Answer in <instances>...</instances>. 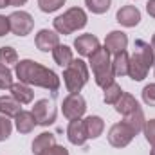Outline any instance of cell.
Returning <instances> with one entry per match:
<instances>
[{
  "label": "cell",
  "instance_id": "1",
  "mask_svg": "<svg viewBox=\"0 0 155 155\" xmlns=\"http://www.w3.org/2000/svg\"><path fill=\"white\" fill-rule=\"evenodd\" d=\"M15 74L25 85L41 87V88H47L51 92H56L60 88V78H58V74L54 71L43 67L38 61H33V60L18 61L16 67H15Z\"/></svg>",
  "mask_w": 155,
  "mask_h": 155
},
{
  "label": "cell",
  "instance_id": "2",
  "mask_svg": "<svg viewBox=\"0 0 155 155\" xmlns=\"http://www.w3.org/2000/svg\"><path fill=\"white\" fill-rule=\"evenodd\" d=\"M90 69L94 72V81L97 87L107 88L108 85L114 83V69L110 61V52L105 47H99L92 56H90Z\"/></svg>",
  "mask_w": 155,
  "mask_h": 155
},
{
  "label": "cell",
  "instance_id": "3",
  "mask_svg": "<svg viewBox=\"0 0 155 155\" xmlns=\"http://www.w3.org/2000/svg\"><path fill=\"white\" fill-rule=\"evenodd\" d=\"M52 25L58 35H72L74 31H79L87 25V13L81 7H71L63 15L56 16Z\"/></svg>",
  "mask_w": 155,
  "mask_h": 155
},
{
  "label": "cell",
  "instance_id": "4",
  "mask_svg": "<svg viewBox=\"0 0 155 155\" xmlns=\"http://www.w3.org/2000/svg\"><path fill=\"white\" fill-rule=\"evenodd\" d=\"M88 81V67L83 60H72L63 71V83L71 94H79Z\"/></svg>",
  "mask_w": 155,
  "mask_h": 155
},
{
  "label": "cell",
  "instance_id": "5",
  "mask_svg": "<svg viewBox=\"0 0 155 155\" xmlns=\"http://www.w3.org/2000/svg\"><path fill=\"white\" fill-rule=\"evenodd\" d=\"M9 27L13 35L27 36L35 27V20L27 11H15L13 15H9Z\"/></svg>",
  "mask_w": 155,
  "mask_h": 155
},
{
  "label": "cell",
  "instance_id": "6",
  "mask_svg": "<svg viewBox=\"0 0 155 155\" xmlns=\"http://www.w3.org/2000/svg\"><path fill=\"white\" fill-rule=\"evenodd\" d=\"M134 135L135 134L132 132V128L124 121H121V123L112 124V128L108 130V143L114 148H124V146H128L132 143Z\"/></svg>",
  "mask_w": 155,
  "mask_h": 155
},
{
  "label": "cell",
  "instance_id": "7",
  "mask_svg": "<svg viewBox=\"0 0 155 155\" xmlns=\"http://www.w3.org/2000/svg\"><path fill=\"white\" fill-rule=\"evenodd\" d=\"M31 112H33V116H35V119H36V123L40 126H49V124H52L56 121V107L49 99L36 101Z\"/></svg>",
  "mask_w": 155,
  "mask_h": 155
},
{
  "label": "cell",
  "instance_id": "8",
  "mask_svg": "<svg viewBox=\"0 0 155 155\" xmlns=\"http://www.w3.org/2000/svg\"><path fill=\"white\" fill-rule=\"evenodd\" d=\"M61 110H63V116L67 119H79L87 112V101L83 99L81 94H69L63 99Z\"/></svg>",
  "mask_w": 155,
  "mask_h": 155
},
{
  "label": "cell",
  "instance_id": "9",
  "mask_svg": "<svg viewBox=\"0 0 155 155\" xmlns=\"http://www.w3.org/2000/svg\"><path fill=\"white\" fill-rule=\"evenodd\" d=\"M99 47H101V45H99V40L96 38L94 35H90V33L81 35V36H78V38L74 40V49L78 51V54L87 56V58H90Z\"/></svg>",
  "mask_w": 155,
  "mask_h": 155
},
{
  "label": "cell",
  "instance_id": "10",
  "mask_svg": "<svg viewBox=\"0 0 155 155\" xmlns=\"http://www.w3.org/2000/svg\"><path fill=\"white\" fill-rule=\"evenodd\" d=\"M116 20L123 27H135L141 22V11L135 5H123L117 11Z\"/></svg>",
  "mask_w": 155,
  "mask_h": 155
},
{
  "label": "cell",
  "instance_id": "11",
  "mask_svg": "<svg viewBox=\"0 0 155 155\" xmlns=\"http://www.w3.org/2000/svg\"><path fill=\"white\" fill-rule=\"evenodd\" d=\"M35 43L41 52H49V51H52L54 47L60 45V35L56 31L41 29V31H38V35L35 38Z\"/></svg>",
  "mask_w": 155,
  "mask_h": 155
},
{
  "label": "cell",
  "instance_id": "12",
  "mask_svg": "<svg viewBox=\"0 0 155 155\" xmlns=\"http://www.w3.org/2000/svg\"><path fill=\"white\" fill-rule=\"evenodd\" d=\"M67 137H69V141L72 143V144H76V146H83L85 143H87V132H85V123H83V119L79 117V119H71V123H69V128H67Z\"/></svg>",
  "mask_w": 155,
  "mask_h": 155
},
{
  "label": "cell",
  "instance_id": "13",
  "mask_svg": "<svg viewBox=\"0 0 155 155\" xmlns=\"http://www.w3.org/2000/svg\"><path fill=\"white\" fill-rule=\"evenodd\" d=\"M126 45H128V36L123 33V31H112L107 40H105V49L110 52V54H119V52H123L124 49H126Z\"/></svg>",
  "mask_w": 155,
  "mask_h": 155
},
{
  "label": "cell",
  "instance_id": "14",
  "mask_svg": "<svg viewBox=\"0 0 155 155\" xmlns=\"http://www.w3.org/2000/svg\"><path fill=\"white\" fill-rule=\"evenodd\" d=\"M134 54H135L148 69L153 67L155 52H153V49H152V45H150L148 41H144V40H135V43H134Z\"/></svg>",
  "mask_w": 155,
  "mask_h": 155
},
{
  "label": "cell",
  "instance_id": "15",
  "mask_svg": "<svg viewBox=\"0 0 155 155\" xmlns=\"http://www.w3.org/2000/svg\"><path fill=\"white\" fill-rule=\"evenodd\" d=\"M11 96L20 103V105H29L31 101H33V97H35V92H33V88L29 87V85H25V83H22V81H18V83H13L11 85Z\"/></svg>",
  "mask_w": 155,
  "mask_h": 155
},
{
  "label": "cell",
  "instance_id": "16",
  "mask_svg": "<svg viewBox=\"0 0 155 155\" xmlns=\"http://www.w3.org/2000/svg\"><path fill=\"white\" fill-rule=\"evenodd\" d=\"M36 124H38V123H36V119L33 116V112L22 110L20 114L15 116V126H16V130H18L20 134H31Z\"/></svg>",
  "mask_w": 155,
  "mask_h": 155
},
{
  "label": "cell",
  "instance_id": "17",
  "mask_svg": "<svg viewBox=\"0 0 155 155\" xmlns=\"http://www.w3.org/2000/svg\"><path fill=\"white\" fill-rule=\"evenodd\" d=\"M114 107H116L117 114H121V116H128V114H132V112H135V110L139 108V103H137V99H135L132 94L123 92L121 97H119V101H117Z\"/></svg>",
  "mask_w": 155,
  "mask_h": 155
},
{
  "label": "cell",
  "instance_id": "18",
  "mask_svg": "<svg viewBox=\"0 0 155 155\" xmlns=\"http://www.w3.org/2000/svg\"><path fill=\"white\" fill-rule=\"evenodd\" d=\"M83 123H85V132L88 139H97L105 130V121L99 116H88L87 119H83Z\"/></svg>",
  "mask_w": 155,
  "mask_h": 155
},
{
  "label": "cell",
  "instance_id": "19",
  "mask_svg": "<svg viewBox=\"0 0 155 155\" xmlns=\"http://www.w3.org/2000/svg\"><path fill=\"white\" fill-rule=\"evenodd\" d=\"M148 67L135 56V54H132L130 56V63H128V76L132 78L134 81H143L146 74H148Z\"/></svg>",
  "mask_w": 155,
  "mask_h": 155
},
{
  "label": "cell",
  "instance_id": "20",
  "mask_svg": "<svg viewBox=\"0 0 155 155\" xmlns=\"http://www.w3.org/2000/svg\"><path fill=\"white\" fill-rule=\"evenodd\" d=\"M56 144V137H54V134H51V132H43V134H40L38 137L33 141V153L35 155H41L45 150H49L51 146H54Z\"/></svg>",
  "mask_w": 155,
  "mask_h": 155
},
{
  "label": "cell",
  "instance_id": "21",
  "mask_svg": "<svg viewBox=\"0 0 155 155\" xmlns=\"http://www.w3.org/2000/svg\"><path fill=\"white\" fill-rule=\"evenodd\" d=\"M20 112H22V107L13 96H2L0 97V116L15 117Z\"/></svg>",
  "mask_w": 155,
  "mask_h": 155
},
{
  "label": "cell",
  "instance_id": "22",
  "mask_svg": "<svg viewBox=\"0 0 155 155\" xmlns=\"http://www.w3.org/2000/svg\"><path fill=\"white\" fill-rule=\"evenodd\" d=\"M52 58H54V61H56L60 67H69L71 61L74 60L72 49H71L69 45H61V43H60L58 47L52 49Z\"/></svg>",
  "mask_w": 155,
  "mask_h": 155
},
{
  "label": "cell",
  "instance_id": "23",
  "mask_svg": "<svg viewBox=\"0 0 155 155\" xmlns=\"http://www.w3.org/2000/svg\"><path fill=\"white\" fill-rule=\"evenodd\" d=\"M124 123L132 128V132H134L135 135H137L139 132H143V130H144V124H146V119H144V112L141 110V107H139L135 112L124 116Z\"/></svg>",
  "mask_w": 155,
  "mask_h": 155
},
{
  "label": "cell",
  "instance_id": "24",
  "mask_svg": "<svg viewBox=\"0 0 155 155\" xmlns=\"http://www.w3.org/2000/svg\"><path fill=\"white\" fill-rule=\"evenodd\" d=\"M128 63H130V56L126 54V51L116 54L114 60H112L114 74H116V76H126V74H128Z\"/></svg>",
  "mask_w": 155,
  "mask_h": 155
},
{
  "label": "cell",
  "instance_id": "25",
  "mask_svg": "<svg viewBox=\"0 0 155 155\" xmlns=\"http://www.w3.org/2000/svg\"><path fill=\"white\" fill-rule=\"evenodd\" d=\"M18 63V54L13 47H0V65L11 67Z\"/></svg>",
  "mask_w": 155,
  "mask_h": 155
},
{
  "label": "cell",
  "instance_id": "26",
  "mask_svg": "<svg viewBox=\"0 0 155 155\" xmlns=\"http://www.w3.org/2000/svg\"><path fill=\"white\" fill-rule=\"evenodd\" d=\"M103 90H105L103 99H105V103H107V105H116L117 101H119V97H121V94H123L121 87L117 85L116 81H114L112 85H108L107 88H103Z\"/></svg>",
  "mask_w": 155,
  "mask_h": 155
},
{
  "label": "cell",
  "instance_id": "27",
  "mask_svg": "<svg viewBox=\"0 0 155 155\" xmlns=\"http://www.w3.org/2000/svg\"><path fill=\"white\" fill-rule=\"evenodd\" d=\"M112 0H85V5L88 7V11H92L94 15H103L110 9Z\"/></svg>",
  "mask_w": 155,
  "mask_h": 155
},
{
  "label": "cell",
  "instance_id": "28",
  "mask_svg": "<svg viewBox=\"0 0 155 155\" xmlns=\"http://www.w3.org/2000/svg\"><path fill=\"white\" fill-rule=\"evenodd\" d=\"M13 85V72L9 67L5 65H0V90H5V88H11Z\"/></svg>",
  "mask_w": 155,
  "mask_h": 155
},
{
  "label": "cell",
  "instance_id": "29",
  "mask_svg": "<svg viewBox=\"0 0 155 155\" xmlns=\"http://www.w3.org/2000/svg\"><path fill=\"white\" fill-rule=\"evenodd\" d=\"M38 5L43 13H54L61 5H65V0H40Z\"/></svg>",
  "mask_w": 155,
  "mask_h": 155
},
{
  "label": "cell",
  "instance_id": "30",
  "mask_svg": "<svg viewBox=\"0 0 155 155\" xmlns=\"http://www.w3.org/2000/svg\"><path fill=\"white\" fill-rule=\"evenodd\" d=\"M11 132H13V123L9 121V117L0 116V141L9 139Z\"/></svg>",
  "mask_w": 155,
  "mask_h": 155
},
{
  "label": "cell",
  "instance_id": "31",
  "mask_svg": "<svg viewBox=\"0 0 155 155\" xmlns=\"http://www.w3.org/2000/svg\"><path fill=\"white\" fill-rule=\"evenodd\" d=\"M143 101H144L148 107H155V83L146 85V87L143 88Z\"/></svg>",
  "mask_w": 155,
  "mask_h": 155
},
{
  "label": "cell",
  "instance_id": "32",
  "mask_svg": "<svg viewBox=\"0 0 155 155\" xmlns=\"http://www.w3.org/2000/svg\"><path fill=\"white\" fill-rule=\"evenodd\" d=\"M144 137H146V141L152 144L155 148V119H150V121H146V124H144Z\"/></svg>",
  "mask_w": 155,
  "mask_h": 155
},
{
  "label": "cell",
  "instance_id": "33",
  "mask_svg": "<svg viewBox=\"0 0 155 155\" xmlns=\"http://www.w3.org/2000/svg\"><path fill=\"white\" fill-rule=\"evenodd\" d=\"M41 155H69V150L65 146H60V144H54L51 146L49 150H45Z\"/></svg>",
  "mask_w": 155,
  "mask_h": 155
},
{
  "label": "cell",
  "instance_id": "34",
  "mask_svg": "<svg viewBox=\"0 0 155 155\" xmlns=\"http://www.w3.org/2000/svg\"><path fill=\"white\" fill-rule=\"evenodd\" d=\"M9 31H11V27H9V16H2L0 15V36H5Z\"/></svg>",
  "mask_w": 155,
  "mask_h": 155
},
{
  "label": "cell",
  "instance_id": "35",
  "mask_svg": "<svg viewBox=\"0 0 155 155\" xmlns=\"http://www.w3.org/2000/svg\"><path fill=\"white\" fill-rule=\"evenodd\" d=\"M146 11H148V15L155 18V0H148V4H146Z\"/></svg>",
  "mask_w": 155,
  "mask_h": 155
},
{
  "label": "cell",
  "instance_id": "36",
  "mask_svg": "<svg viewBox=\"0 0 155 155\" xmlns=\"http://www.w3.org/2000/svg\"><path fill=\"white\" fill-rule=\"evenodd\" d=\"M27 0H9V5H15V7H18V5H24Z\"/></svg>",
  "mask_w": 155,
  "mask_h": 155
},
{
  "label": "cell",
  "instance_id": "37",
  "mask_svg": "<svg viewBox=\"0 0 155 155\" xmlns=\"http://www.w3.org/2000/svg\"><path fill=\"white\" fill-rule=\"evenodd\" d=\"M5 5H9V0H0V9L5 7Z\"/></svg>",
  "mask_w": 155,
  "mask_h": 155
},
{
  "label": "cell",
  "instance_id": "38",
  "mask_svg": "<svg viewBox=\"0 0 155 155\" xmlns=\"http://www.w3.org/2000/svg\"><path fill=\"white\" fill-rule=\"evenodd\" d=\"M150 45H152V49H153V52H155V35H153V38H152V43Z\"/></svg>",
  "mask_w": 155,
  "mask_h": 155
},
{
  "label": "cell",
  "instance_id": "39",
  "mask_svg": "<svg viewBox=\"0 0 155 155\" xmlns=\"http://www.w3.org/2000/svg\"><path fill=\"white\" fill-rule=\"evenodd\" d=\"M150 155H155V148H153V150H152V153H150Z\"/></svg>",
  "mask_w": 155,
  "mask_h": 155
},
{
  "label": "cell",
  "instance_id": "40",
  "mask_svg": "<svg viewBox=\"0 0 155 155\" xmlns=\"http://www.w3.org/2000/svg\"><path fill=\"white\" fill-rule=\"evenodd\" d=\"M153 74H155V63H153Z\"/></svg>",
  "mask_w": 155,
  "mask_h": 155
}]
</instances>
